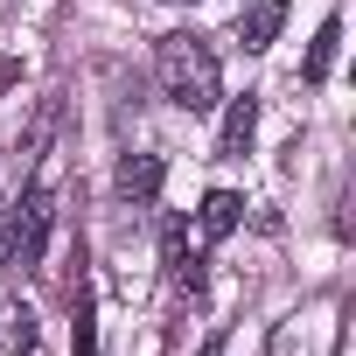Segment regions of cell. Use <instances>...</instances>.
I'll use <instances>...</instances> for the list:
<instances>
[{"label": "cell", "mask_w": 356, "mask_h": 356, "mask_svg": "<svg viewBox=\"0 0 356 356\" xmlns=\"http://www.w3.org/2000/svg\"><path fill=\"white\" fill-rule=\"evenodd\" d=\"M252 133H259V98H231L224 133H217V154H245V147H252Z\"/></svg>", "instance_id": "cell-7"}, {"label": "cell", "mask_w": 356, "mask_h": 356, "mask_svg": "<svg viewBox=\"0 0 356 356\" xmlns=\"http://www.w3.org/2000/svg\"><path fill=\"white\" fill-rule=\"evenodd\" d=\"M154 77H161L168 105H182V112H210L224 98V70H217V56L196 29H175V35L154 42Z\"/></svg>", "instance_id": "cell-1"}, {"label": "cell", "mask_w": 356, "mask_h": 356, "mask_svg": "<svg viewBox=\"0 0 356 356\" xmlns=\"http://www.w3.org/2000/svg\"><path fill=\"white\" fill-rule=\"evenodd\" d=\"M238 224H245V196L210 189V196H203V210H196V231H203V238H231Z\"/></svg>", "instance_id": "cell-6"}, {"label": "cell", "mask_w": 356, "mask_h": 356, "mask_svg": "<svg viewBox=\"0 0 356 356\" xmlns=\"http://www.w3.org/2000/svg\"><path fill=\"white\" fill-rule=\"evenodd\" d=\"M196 356H224V328H217V335H203V349H196Z\"/></svg>", "instance_id": "cell-11"}, {"label": "cell", "mask_w": 356, "mask_h": 356, "mask_svg": "<svg viewBox=\"0 0 356 356\" xmlns=\"http://www.w3.org/2000/svg\"><path fill=\"white\" fill-rule=\"evenodd\" d=\"M49 217H56L49 189H29V196L15 203V266H42V245H49Z\"/></svg>", "instance_id": "cell-2"}, {"label": "cell", "mask_w": 356, "mask_h": 356, "mask_svg": "<svg viewBox=\"0 0 356 356\" xmlns=\"http://www.w3.org/2000/svg\"><path fill=\"white\" fill-rule=\"evenodd\" d=\"M0 342H8L15 356H29L35 349V314L29 307H0Z\"/></svg>", "instance_id": "cell-9"}, {"label": "cell", "mask_w": 356, "mask_h": 356, "mask_svg": "<svg viewBox=\"0 0 356 356\" xmlns=\"http://www.w3.org/2000/svg\"><path fill=\"white\" fill-rule=\"evenodd\" d=\"M161 182H168L161 154H119V168H112V189H119V203H133V210H147V203L161 196Z\"/></svg>", "instance_id": "cell-4"}, {"label": "cell", "mask_w": 356, "mask_h": 356, "mask_svg": "<svg viewBox=\"0 0 356 356\" xmlns=\"http://www.w3.org/2000/svg\"><path fill=\"white\" fill-rule=\"evenodd\" d=\"M15 266V210H0V273Z\"/></svg>", "instance_id": "cell-10"}, {"label": "cell", "mask_w": 356, "mask_h": 356, "mask_svg": "<svg viewBox=\"0 0 356 356\" xmlns=\"http://www.w3.org/2000/svg\"><path fill=\"white\" fill-rule=\"evenodd\" d=\"M161 266H168L175 293H203V252L189 245V224H182V217L161 224Z\"/></svg>", "instance_id": "cell-3"}, {"label": "cell", "mask_w": 356, "mask_h": 356, "mask_svg": "<svg viewBox=\"0 0 356 356\" xmlns=\"http://www.w3.org/2000/svg\"><path fill=\"white\" fill-rule=\"evenodd\" d=\"M286 29V0H252V8L238 15V42L259 56V49H273V35Z\"/></svg>", "instance_id": "cell-5"}, {"label": "cell", "mask_w": 356, "mask_h": 356, "mask_svg": "<svg viewBox=\"0 0 356 356\" xmlns=\"http://www.w3.org/2000/svg\"><path fill=\"white\" fill-rule=\"evenodd\" d=\"M335 42H342V22H321V29H314V42H307V63H300V77H307V84H321V77L335 70Z\"/></svg>", "instance_id": "cell-8"}]
</instances>
